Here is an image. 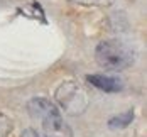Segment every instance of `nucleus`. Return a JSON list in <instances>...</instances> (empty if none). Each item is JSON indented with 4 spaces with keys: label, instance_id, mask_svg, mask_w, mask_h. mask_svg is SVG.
Returning <instances> with one entry per match:
<instances>
[{
    "label": "nucleus",
    "instance_id": "1",
    "mask_svg": "<svg viewBox=\"0 0 147 137\" xmlns=\"http://www.w3.org/2000/svg\"><path fill=\"white\" fill-rule=\"evenodd\" d=\"M95 59L98 66L107 71H122L132 66L134 53L120 41L108 39L102 41L95 49Z\"/></svg>",
    "mask_w": 147,
    "mask_h": 137
},
{
    "label": "nucleus",
    "instance_id": "2",
    "mask_svg": "<svg viewBox=\"0 0 147 137\" xmlns=\"http://www.w3.org/2000/svg\"><path fill=\"white\" fill-rule=\"evenodd\" d=\"M54 100L68 115H81L88 108V95L76 81H64L58 86Z\"/></svg>",
    "mask_w": 147,
    "mask_h": 137
},
{
    "label": "nucleus",
    "instance_id": "3",
    "mask_svg": "<svg viewBox=\"0 0 147 137\" xmlns=\"http://www.w3.org/2000/svg\"><path fill=\"white\" fill-rule=\"evenodd\" d=\"M41 124H42V137H73L71 127L64 122L59 110L42 119Z\"/></svg>",
    "mask_w": 147,
    "mask_h": 137
},
{
    "label": "nucleus",
    "instance_id": "4",
    "mask_svg": "<svg viewBox=\"0 0 147 137\" xmlns=\"http://www.w3.org/2000/svg\"><path fill=\"white\" fill-rule=\"evenodd\" d=\"M59 108L51 100H47V98H42V97H37V98H32L29 103H27V112H29V115L32 119H36V120H42L46 117H49L51 113H54V112H58Z\"/></svg>",
    "mask_w": 147,
    "mask_h": 137
},
{
    "label": "nucleus",
    "instance_id": "5",
    "mask_svg": "<svg viewBox=\"0 0 147 137\" xmlns=\"http://www.w3.org/2000/svg\"><path fill=\"white\" fill-rule=\"evenodd\" d=\"M86 81L91 83L95 88L107 93H117L123 88L122 81L115 78V76H107V75H88L86 76Z\"/></svg>",
    "mask_w": 147,
    "mask_h": 137
},
{
    "label": "nucleus",
    "instance_id": "6",
    "mask_svg": "<svg viewBox=\"0 0 147 137\" xmlns=\"http://www.w3.org/2000/svg\"><path fill=\"white\" fill-rule=\"evenodd\" d=\"M134 120V110H129V112H123V113H118L115 117H112L108 120V127L110 129H125L129 127Z\"/></svg>",
    "mask_w": 147,
    "mask_h": 137
},
{
    "label": "nucleus",
    "instance_id": "7",
    "mask_svg": "<svg viewBox=\"0 0 147 137\" xmlns=\"http://www.w3.org/2000/svg\"><path fill=\"white\" fill-rule=\"evenodd\" d=\"M12 132V120L9 115L0 112V137H7Z\"/></svg>",
    "mask_w": 147,
    "mask_h": 137
},
{
    "label": "nucleus",
    "instance_id": "8",
    "mask_svg": "<svg viewBox=\"0 0 147 137\" xmlns=\"http://www.w3.org/2000/svg\"><path fill=\"white\" fill-rule=\"evenodd\" d=\"M22 137H42L37 130H34V129H27V130H24V134Z\"/></svg>",
    "mask_w": 147,
    "mask_h": 137
}]
</instances>
